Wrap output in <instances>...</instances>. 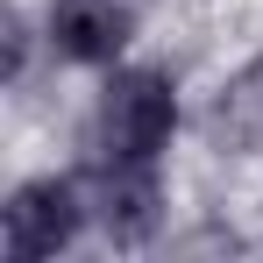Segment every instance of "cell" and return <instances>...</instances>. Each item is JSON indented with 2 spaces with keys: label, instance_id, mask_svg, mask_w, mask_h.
<instances>
[{
  "label": "cell",
  "instance_id": "2",
  "mask_svg": "<svg viewBox=\"0 0 263 263\" xmlns=\"http://www.w3.org/2000/svg\"><path fill=\"white\" fill-rule=\"evenodd\" d=\"M79 220H86L79 185H64V178H36V185H22V192L7 199V214H0L7 256H57V249L79 235Z\"/></svg>",
  "mask_w": 263,
  "mask_h": 263
},
{
  "label": "cell",
  "instance_id": "4",
  "mask_svg": "<svg viewBox=\"0 0 263 263\" xmlns=\"http://www.w3.org/2000/svg\"><path fill=\"white\" fill-rule=\"evenodd\" d=\"M128 0H57L50 7V43L71 64H114L128 43Z\"/></svg>",
  "mask_w": 263,
  "mask_h": 263
},
{
  "label": "cell",
  "instance_id": "5",
  "mask_svg": "<svg viewBox=\"0 0 263 263\" xmlns=\"http://www.w3.org/2000/svg\"><path fill=\"white\" fill-rule=\"evenodd\" d=\"M214 135H220V142H235V149L263 142V64H249L235 86L220 92V107H214Z\"/></svg>",
  "mask_w": 263,
  "mask_h": 263
},
{
  "label": "cell",
  "instance_id": "1",
  "mask_svg": "<svg viewBox=\"0 0 263 263\" xmlns=\"http://www.w3.org/2000/svg\"><path fill=\"white\" fill-rule=\"evenodd\" d=\"M171 121H178V92L164 71H114L107 79V92H100V149L107 157L149 164L171 142Z\"/></svg>",
  "mask_w": 263,
  "mask_h": 263
},
{
  "label": "cell",
  "instance_id": "3",
  "mask_svg": "<svg viewBox=\"0 0 263 263\" xmlns=\"http://www.w3.org/2000/svg\"><path fill=\"white\" fill-rule=\"evenodd\" d=\"M92 220L114 235V242H142L149 228H157V206H164V192H157V171L149 164H135V157H107L100 178H92L86 192Z\"/></svg>",
  "mask_w": 263,
  "mask_h": 263
}]
</instances>
